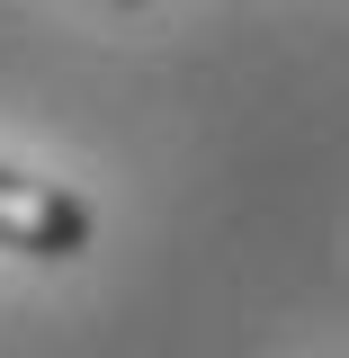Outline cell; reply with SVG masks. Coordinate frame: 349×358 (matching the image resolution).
<instances>
[{
	"instance_id": "1",
	"label": "cell",
	"mask_w": 349,
	"mask_h": 358,
	"mask_svg": "<svg viewBox=\"0 0 349 358\" xmlns=\"http://www.w3.org/2000/svg\"><path fill=\"white\" fill-rule=\"evenodd\" d=\"M0 242H9V251H36V260H72L90 242V206L63 197L54 179L0 171Z\"/></svg>"
}]
</instances>
